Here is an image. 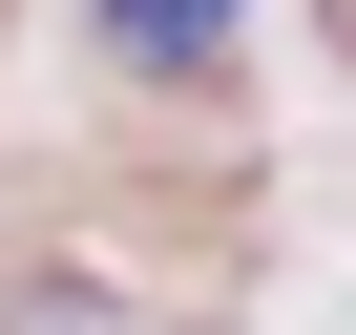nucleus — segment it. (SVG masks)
I'll return each mask as SVG.
<instances>
[{
    "mask_svg": "<svg viewBox=\"0 0 356 335\" xmlns=\"http://www.w3.org/2000/svg\"><path fill=\"white\" fill-rule=\"evenodd\" d=\"M84 22H105V63H147V84H168V63H210L252 0H84Z\"/></svg>",
    "mask_w": 356,
    "mask_h": 335,
    "instance_id": "f257e3e1",
    "label": "nucleus"
}]
</instances>
